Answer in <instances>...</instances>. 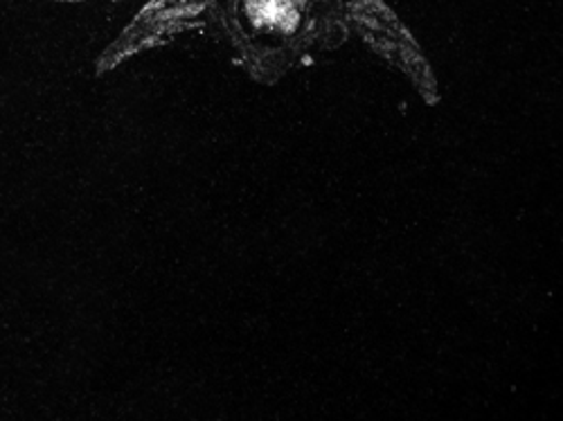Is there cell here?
<instances>
[{
  "mask_svg": "<svg viewBox=\"0 0 563 421\" xmlns=\"http://www.w3.org/2000/svg\"><path fill=\"white\" fill-rule=\"evenodd\" d=\"M212 5L214 0H154L104 53L100 70H111L135 53L147 51L195 25L197 16L206 14Z\"/></svg>",
  "mask_w": 563,
  "mask_h": 421,
  "instance_id": "cell-2",
  "label": "cell"
},
{
  "mask_svg": "<svg viewBox=\"0 0 563 421\" xmlns=\"http://www.w3.org/2000/svg\"><path fill=\"white\" fill-rule=\"evenodd\" d=\"M62 3H84V0H62Z\"/></svg>",
  "mask_w": 563,
  "mask_h": 421,
  "instance_id": "cell-3",
  "label": "cell"
},
{
  "mask_svg": "<svg viewBox=\"0 0 563 421\" xmlns=\"http://www.w3.org/2000/svg\"><path fill=\"white\" fill-rule=\"evenodd\" d=\"M212 10L240 62L266 84L345 38L336 0H214Z\"/></svg>",
  "mask_w": 563,
  "mask_h": 421,
  "instance_id": "cell-1",
  "label": "cell"
}]
</instances>
